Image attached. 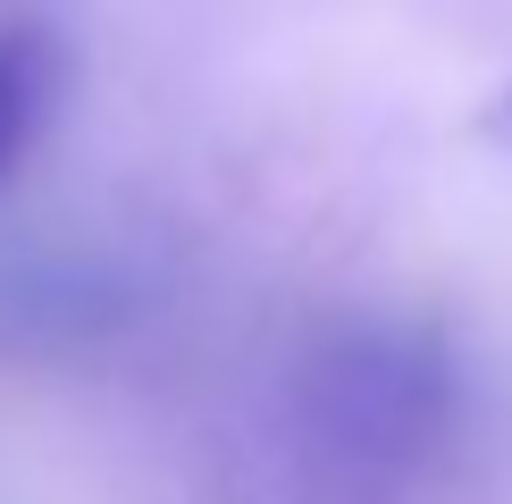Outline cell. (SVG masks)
Masks as SVG:
<instances>
[{
	"mask_svg": "<svg viewBox=\"0 0 512 504\" xmlns=\"http://www.w3.org/2000/svg\"><path fill=\"white\" fill-rule=\"evenodd\" d=\"M51 93H59V42L34 26H0V168L34 143Z\"/></svg>",
	"mask_w": 512,
	"mask_h": 504,
	"instance_id": "obj_1",
	"label": "cell"
}]
</instances>
